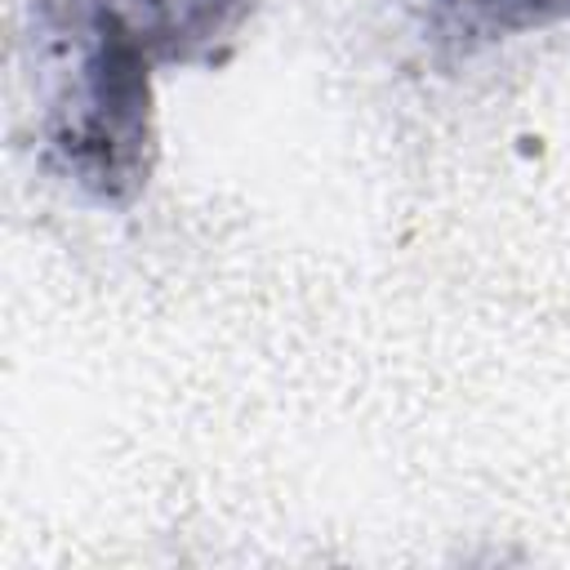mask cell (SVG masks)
I'll list each match as a JSON object with an SVG mask.
<instances>
[{
    "label": "cell",
    "instance_id": "6da1fadb",
    "mask_svg": "<svg viewBox=\"0 0 570 570\" xmlns=\"http://www.w3.org/2000/svg\"><path fill=\"white\" fill-rule=\"evenodd\" d=\"M263 0H27L22 67L40 169L134 209L160 160L156 76L218 67Z\"/></svg>",
    "mask_w": 570,
    "mask_h": 570
},
{
    "label": "cell",
    "instance_id": "7a4b0ae2",
    "mask_svg": "<svg viewBox=\"0 0 570 570\" xmlns=\"http://www.w3.org/2000/svg\"><path fill=\"white\" fill-rule=\"evenodd\" d=\"M423 45L441 62H468L494 45L570 22V0H410Z\"/></svg>",
    "mask_w": 570,
    "mask_h": 570
}]
</instances>
